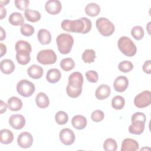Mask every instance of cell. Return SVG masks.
Segmentation results:
<instances>
[{
  "mask_svg": "<svg viewBox=\"0 0 151 151\" xmlns=\"http://www.w3.org/2000/svg\"><path fill=\"white\" fill-rule=\"evenodd\" d=\"M1 71L5 74H9L15 70V64L10 59H4L1 61Z\"/></svg>",
  "mask_w": 151,
  "mask_h": 151,
  "instance_id": "obj_19",
  "label": "cell"
},
{
  "mask_svg": "<svg viewBox=\"0 0 151 151\" xmlns=\"http://www.w3.org/2000/svg\"><path fill=\"white\" fill-rule=\"evenodd\" d=\"M119 70L123 73H128L133 69V64L132 62L124 60L119 63L118 65Z\"/></svg>",
  "mask_w": 151,
  "mask_h": 151,
  "instance_id": "obj_36",
  "label": "cell"
},
{
  "mask_svg": "<svg viewBox=\"0 0 151 151\" xmlns=\"http://www.w3.org/2000/svg\"><path fill=\"white\" fill-rule=\"evenodd\" d=\"M61 26L63 30L67 32L87 34L91 30L92 23L88 18L82 17L76 20H63Z\"/></svg>",
  "mask_w": 151,
  "mask_h": 151,
  "instance_id": "obj_1",
  "label": "cell"
},
{
  "mask_svg": "<svg viewBox=\"0 0 151 151\" xmlns=\"http://www.w3.org/2000/svg\"><path fill=\"white\" fill-rule=\"evenodd\" d=\"M85 12L88 16L96 17L99 14L100 12V7L96 3H89L85 8Z\"/></svg>",
  "mask_w": 151,
  "mask_h": 151,
  "instance_id": "obj_27",
  "label": "cell"
},
{
  "mask_svg": "<svg viewBox=\"0 0 151 151\" xmlns=\"http://www.w3.org/2000/svg\"><path fill=\"white\" fill-rule=\"evenodd\" d=\"M17 143L18 146L22 148H29L32 145L33 137L31 133L27 132H24L18 136Z\"/></svg>",
  "mask_w": 151,
  "mask_h": 151,
  "instance_id": "obj_9",
  "label": "cell"
},
{
  "mask_svg": "<svg viewBox=\"0 0 151 151\" xmlns=\"http://www.w3.org/2000/svg\"><path fill=\"white\" fill-rule=\"evenodd\" d=\"M0 48H1V55L0 57H2L4 55H5L6 52V45L2 43L0 44Z\"/></svg>",
  "mask_w": 151,
  "mask_h": 151,
  "instance_id": "obj_45",
  "label": "cell"
},
{
  "mask_svg": "<svg viewBox=\"0 0 151 151\" xmlns=\"http://www.w3.org/2000/svg\"><path fill=\"white\" fill-rule=\"evenodd\" d=\"M96 27L100 34L104 37L110 36L115 30L114 24L107 18L100 17L96 20Z\"/></svg>",
  "mask_w": 151,
  "mask_h": 151,
  "instance_id": "obj_4",
  "label": "cell"
},
{
  "mask_svg": "<svg viewBox=\"0 0 151 151\" xmlns=\"http://www.w3.org/2000/svg\"><path fill=\"white\" fill-rule=\"evenodd\" d=\"M103 149L106 151H116L117 149L116 141L112 138L107 139L103 143Z\"/></svg>",
  "mask_w": 151,
  "mask_h": 151,
  "instance_id": "obj_33",
  "label": "cell"
},
{
  "mask_svg": "<svg viewBox=\"0 0 151 151\" xmlns=\"http://www.w3.org/2000/svg\"><path fill=\"white\" fill-rule=\"evenodd\" d=\"M61 8V2L58 0H49L45 4L46 11L52 15H56L60 13Z\"/></svg>",
  "mask_w": 151,
  "mask_h": 151,
  "instance_id": "obj_12",
  "label": "cell"
},
{
  "mask_svg": "<svg viewBox=\"0 0 151 151\" xmlns=\"http://www.w3.org/2000/svg\"><path fill=\"white\" fill-rule=\"evenodd\" d=\"M56 42L59 52L63 54H68L74 44V39L69 34L63 33L58 35Z\"/></svg>",
  "mask_w": 151,
  "mask_h": 151,
  "instance_id": "obj_2",
  "label": "cell"
},
{
  "mask_svg": "<svg viewBox=\"0 0 151 151\" xmlns=\"http://www.w3.org/2000/svg\"><path fill=\"white\" fill-rule=\"evenodd\" d=\"M55 120L58 124H65L68 120V116L65 112L63 111H59L55 115Z\"/></svg>",
  "mask_w": 151,
  "mask_h": 151,
  "instance_id": "obj_35",
  "label": "cell"
},
{
  "mask_svg": "<svg viewBox=\"0 0 151 151\" xmlns=\"http://www.w3.org/2000/svg\"><path fill=\"white\" fill-rule=\"evenodd\" d=\"M14 3L15 6L19 10L22 11L27 9V7L29 4V1L28 0H15Z\"/></svg>",
  "mask_w": 151,
  "mask_h": 151,
  "instance_id": "obj_41",
  "label": "cell"
},
{
  "mask_svg": "<svg viewBox=\"0 0 151 151\" xmlns=\"http://www.w3.org/2000/svg\"><path fill=\"white\" fill-rule=\"evenodd\" d=\"M144 30L143 28L139 25L133 27L131 29L132 36L136 40H140L144 37Z\"/></svg>",
  "mask_w": 151,
  "mask_h": 151,
  "instance_id": "obj_34",
  "label": "cell"
},
{
  "mask_svg": "<svg viewBox=\"0 0 151 151\" xmlns=\"http://www.w3.org/2000/svg\"><path fill=\"white\" fill-rule=\"evenodd\" d=\"M132 124L129 127V132L134 134H140L145 130V123L140 120H131Z\"/></svg>",
  "mask_w": 151,
  "mask_h": 151,
  "instance_id": "obj_16",
  "label": "cell"
},
{
  "mask_svg": "<svg viewBox=\"0 0 151 151\" xmlns=\"http://www.w3.org/2000/svg\"><path fill=\"white\" fill-rule=\"evenodd\" d=\"M35 102L37 106L41 109H45L49 106L50 100L48 97L44 93H39L35 97Z\"/></svg>",
  "mask_w": 151,
  "mask_h": 151,
  "instance_id": "obj_22",
  "label": "cell"
},
{
  "mask_svg": "<svg viewBox=\"0 0 151 151\" xmlns=\"http://www.w3.org/2000/svg\"><path fill=\"white\" fill-rule=\"evenodd\" d=\"M129 85V80L125 76H118L116 78L113 86L114 90L117 92H123L127 88Z\"/></svg>",
  "mask_w": 151,
  "mask_h": 151,
  "instance_id": "obj_13",
  "label": "cell"
},
{
  "mask_svg": "<svg viewBox=\"0 0 151 151\" xmlns=\"http://www.w3.org/2000/svg\"><path fill=\"white\" fill-rule=\"evenodd\" d=\"M57 59L55 52L51 49L42 50L38 52L37 56V60L38 63L43 65L53 64Z\"/></svg>",
  "mask_w": 151,
  "mask_h": 151,
  "instance_id": "obj_5",
  "label": "cell"
},
{
  "mask_svg": "<svg viewBox=\"0 0 151 151\" xmlns=\"http://www.w3.org/2000/svg\"><path fill=\"white\" fill-rule=\"evenodd\" d=\"M111 93L110 87L107 84H101L96 89L95 96L99 100H104L107 98Z\"/></svg>",
  "mask_w": 151,
  "mask_h": 151,
  "instance_id": "obj_15",
  "label": "cell"
},
{
  "mask_svg": "<svg viewBox=\"0 0 151 151\" xmlns=\"http://www.w3.org/2000/svg\"><path fill=\"white\" fill-rule=\"evenodd\" d=\"M125 104L124 99L121 96H116L112 99L111 106L115 110H121Z\"/></svg>",
  "mask_w": 151,
  "mask_h": 151,
  "instance_id": "obj_32",
  "label": "cell"
},
{
  "mask_svg": "<svg viewBox=\"0 0 151 151\" xmlns=\"http://www.w3.org/2000/svg\"><path fill=\"white\" fill-rule=\"evenodd\" d=\"M37 37L39 42L42 45L49 44L51 41V33L45 29H40L38 32Z\"/></svg>",
  "mask_w": 151,
  "mask_h": 151,
  "instance_id": "obj_21",
  "label": "cell"
},
{
  "mask_svg": "<svg viewBox=\"0 0 151 151\" xmlns=\"http://www.w3.org/2000/svg\"><path fill=\"white\" fill-rule=\"evenodd\" d=\"M66 91H67V95L69 97L71 98H77L81 94L82 88H73L70 86L69 85H67Z\"/></svg>",
  "mask_w": 151,
  "mask_h": 151,
  "instance_id": "obj_38",
  "label": "cell"
},
{
  "mask_svg": "<svg viewBox=\"0 0 151 151\" xmlns=\"http://www.w3.org/2000/svg\"><path fill=\"white\" fill-rule=\"evenodd\" d=\"M120 51L127 57L134 55L137 51V47L133 41L129 37L123 36L119 38L117 42Z\"/></svg>",
  "mask_w": 151,
  "mask_h": 151,
  "instance_id": "obj_3",
  "label": "cell"
},
{
  "mask_svg": "<svg viewBox=\"0 0 151 151\" xmlns=\"http://www.w3.org/2000/svg\"><path fill=\"white\" fill-rule=\"evenodd\" d=\"M35 90L34 84L26 79L21 80L17 83V91L19 94L24 97L31 96L35 92Z\"/></svg>",
  "mask_w": 151,
  "mask_h": 151,
  "instance_id": "obj_6",
  "label": "cell"
},
{
  "mask_svg": "<svg viewBox=\"0 0 151 151\" xmlns=\"http://www.w3.org/2000/svg\"><path fill=\"white\" fill-rule=\"evenodd\" d=\"M139 148L138 142L130 138L124 139L122 143L121 151H136Z\"/></svg>",
  "mask_w": 151,
  "mask_h": 151,
  "instance_id": "obj_14",
  "label": "cell"
},
{
  "mask_svg": "<svg viewBox=\"0 0 151 151\" xmlns=\"http://www.w3.org/2000/svg\"><path fill=\"white\" fill-rule=\"evenodd\" d=\"M0 102H1V106H0L1 111H0V113H1V114H2V113H4V112L6 111V110L7 109V105L2 100H1Z\"/></svg>",
  "mask_w": 151,
  "mask_h": 151,
  "instance_id": "obj_44",
  "label": "cell"
},
{
  "mask_svg": "<svg viewBox=\"0 0 151 151\" xmlns=\"http://www.w3.org/2000/svg\"><path fill=\"white\" fill-rule=\"evenodd\" d=\"M15 49L17 52H31L32 47L31 44L24 40H19L18 41L15 45Z\"/></svg>",
  "mask_w": 151,
  "mask_h": 151,
  "instance_id": "obj_28",
  "label": "cell"
},
{
  "mask_svg": "<svg viewBox=\"0 0 151 151\" xmlns=\"http://www.w3.org/2000/svg\"><path fill=\"white\" fill-rule=\"evenodd\" d=\"M60 141L65 145H72L75 141V134L73 131L68 128L63 129L59 134Z\"/></svg>",
  "mask_w": 151,
  "mask_h": 151,
  "instance_id": "obj_8",
  "label": "cell"
},
{
  "mask_svg": "<svg viewBox=\"0 0 151 151\" xmlns=\"http://www.w3.org/2000/svg\"><path fill=\"white\" fill-rule=\"evenodd\" d=\"M87 80L90 83H97L99 79L98 73L94 70H89L86 73Z\"/></svg>",
  "mask_w": 151,
  "mask_h": 151,
  "instance_id": "obj_40",
  "label": "cell"
},
{
  "mask_svg": "<svg viewBox=\"0 0 151 151\" xmlns=\"http://www.w3.org/2000/svg\"><path fill=\"white\" fill-rule=\"evenodd\" d=\"M104 117V114L100 110H96L93 111L91 114V118L94 122H100L103 120Z\"/></svg>",
  "mask_w": 151,
  "mask_h": 151,
  "instance_id": "obj_39",
  "label": "cell"
},
{
  "mask_svg": "<svg viewBox=\"0 0 151 151\" xmlns=\"http://www.w3.org/2000/svg\"><path fill=\"white\" fill-rule=\"evenodd\" d=\"M13 140L14 134L10 130L4 129L0 131V141L2 144H9Z\"/></svg>",
  "mask_w": 151,
  "mask_h": 151,
  "instance_id": "obj_24",
  "label": "cell"
},
{
  "mask_svg": "<svg viewBox=\"0 0 151 151\" xmlns=\"http://www.w3.org/2000/svg\"><path fill=\"white\" fill-rule=\"evenodd\" d=\"M20 31L23 35L25 37H29L34 34L35 29L32 25L28 24H24L21 26Z\"/></svg>",
  "mask_w": 151,
  "mask_h": 151,
  "instance_id": "obj_37",
  "label": "cell"
},
{
  "mask_svg": "<svg viewBox=\"0 0 151 151\" xmlns=\"http://www.w3.org/2000/svg\"><path fill=\"white\" fill-rule=\"evenodd\" d=\"M83 84V77L81 73L76 71L71 73L68 77V84L73 88H82Z\"/></svg>",
  "mask_w": 151,
  "mask_h": 151,
  "instance_id": "obj_10",
  "label": "cell"
},
{
  "mask_svg": "<svg viewBox=\"0 0 151 151\" xmlns=\"http://www.w3.org/2000/svg\"><path fill=\"white\" fill-rule=\"evenodd\" d=\"M0 29H1V38H0V40L2 41L6 37V33H5V31L3 29V28L2 27H0Z\"/></svg>",
  "mask_w": 151,
  "mask_h": 151,
  "instance_id": "obj_47",
  "label": "cell"
},
{
  "mask_svg": "<svg viewBox=\"0 0 151 151\" xmlns=\"http://www.w3.org/2000/svg\"><path fill=\"white\" fill-rule=\"evenodd\" d=\"M61 77V73L58 69H50L46 74V79L50 83H55L58 82Z\"/></svg>",
  "mask_w": 151,
  "mask_h": 151,
  "instance_id": "obj_20",
  "label": "cell"
},
{
  "mask_svg": "<svg viewBox=\"0 0 151 151\" xmlns=\"http://www.w3.org/2000/svg\"><path fill=\"white\" fill-rule=\"evenodd\" d=\"M143 71L146 74L151 73V61L150 60H146L143 65Z\"/></svg>",
  "mask_w": 151,
  "mask_h": 151,
  "instance_id": "obj_43",
  "label": "cell"
},
{
  "mask_svg": "<svg viewBox=\"0 0 151 151\" xmlns=\"http://www.w3.org/2000/svg\"><path fill=\"white\" fill-rule=\"evenodd\" d=\"M25 18L31 22H36L41 19V14L36 10L27 9L24 11Z\"/></svg>",
  "mask_w": 151,
  "mask_h": 151,
  "instance_id": "obj_26",
  "label": "cell"
},
{
  "mask_svg": "<svg viewBox=\"0 0 151 151\" xmlns=\"http://www.w3.org/2000/svg\"><path fill=\"white\" fill-rule=\"evenodd\" d=\"M140 120L144 123H146V115L142 112H136L132 115L131 118V120Z\"/></svg>",
  "mask_w": 151,
  "mask_h": 151,
  "instance_id": "obj_42",
  "label": "cell"
},
{
  "mask_svg": "<svg viewBox=\"0 0 151 151\" xmlns=\"http://www.w3.org/2000/svg\"><path fill=\"white\" fill-rule=\"evenodd\" d=\"M87 119L82 115H76L71 120L73 126L77 130H82L87 126Z\"/></svg>",
  "mask_w": 151,
  "mask_h": 151,
  "instance_id": "obj_18",
  "label": "cell"
},
{
  "mask_svg": "<svg viewBox=\"0 0 151 151\" xmlns=\"http://www.w3.org/2000/svg\"><path fill=\"white\" fill-rule=\"evenodd\" d=\"M6 15V10L4 8V5L1 4V17H0V19H2L4 17H5Z\"/></svg>",
  "mask_w": 151,
  "mask_h": 151,
  "instance_id": "obj_46",
  "label": "cell"
},
{
  "mask_svg": "<svg viewBox=\"0 0 151 151\" xmlns=\"http://www.w3.org/2000/svg\"><path fill=\"white\" fill-rule=\"evenodd\" d=\"M29 52H17L16 59L18 63L21 65H26L31 60Z\"/></svg>",
  "mask_w": 151,
  "mask_h": 151,
  "instance_id": "obj_29",
  "label": "cell"
},
{
  "mask_svg": "<svg viewBox=\"0 0 151 151\" xmlns=\"http://www.w3.org/2000/svg\"><path fill=\"white\" fill-rule=\"evenodd\" d=\"M8 107L11 111H18L22 107V102L20 99L17 97L12 96L8 100Z\"/></svg>",
  "mask_w": 151,
  "mask_h": 151,
  "instance_id": "obj_23",
  "label": "cell"
},
{
  "mask_svg": "<svg viewBox=\"0 0 151 151\" xmlns=\"http://www.w3.org/2000/svg\"><path fill=\"white\" fill-rule=\"evenodd\" d=\"M151 103V93L149 90H145L137 94L134 99V104L138 108H145Z\"/></svg>",
  "mask_w": 151,
  "mask_h": 151,
  "instance_id": "obj_7",
  "label": "cell"
},
{
  "mask_svg": "<svg viewBox=\"0 0 151 151\" xmlns=\"http://www.w3.org/2000/svg\"><path fill=\"white\" fill-rule=\"evenodd\" d=\"M24 18L22 16V15L17 12H14L11 14L8 18V21L9 22L15 26H18V25H22L24 24Z\"/></svg>",
  "mask_w": 151,
  "mask_h": 151,
  "instance_id": "obj_25",
  "label": "cell"
},
{
  "mask_svg": "<svg viewBox=\"0 0 151 151\" xmlns=\"http://www.w3.org/2000/svg\"><path fill=\"white\" fill-rule=\"evenodd\" d=\"M25 117L19 114H12L9 119V123L10 126L16 130H19L24 127L25 124Z\"/></svg>",
  "mask_w": 151,
  "mask_h": 151,
  "instance_id": "obj_11",
  "label": "cell"
},
{
  "mask_svg": "<svg viewBox=\"0 0 151 151\" xmlns=\"http://www.w3.org/2000/svg\"><path fill=\"white\" fill-rule=\"evenodd\" d=\"M96 57V52L92 49H86L82 54V59L86 63H93Z\"/></svg>",
  "mask_w": 151,
  "mask_h": 151,
  "instance_id": "obj_30",
  "label": "cell"
},
{
  "mask_svg": "<svg viewBox=\"0 0 151 151\" xmlns=\"http://www.w3.org/2000/svg\"><path fill=\"white\" fill-rule=\"evenodd\" d=\"M60 65L64 71H69L74 68L75 63L71 58H65L60 61Z\"/></svg>",
  "mask_w": 151,
  "mask_h": 151,
  "instance_id": "obj_31",
  "label": "cell"
},
{
  "mask_svg": "<svg viewBox=\"0 0 151 151\" xmlns=\"http://www.w3.org/2000/svg\"><path fill=\"white\" fill-rule=\"evenodd\" d=\"M43 68L38 65H31L27 70L28 76L33 79H39L43 75Z\"/></svg>",
  "mask_w": 151,
  "mask_h": 151,
  "instance_id": "obj_17",
  "label": "cell"
},
{
  "mask_svg": "<svg viewBox=\"0 0 151 151\" xmlns=\"http://www.w3.org/2000/svg\"><path fill=\"white\" fill-rule=\"evenodd\" d=\"M9 2V1H1V4L3 5H6Z\"/></svg>",
  "mask_w": 151,
  "mask_h": 151,
  "instance_id": "obj_48",
  "label": "cell"
}]
</instances>
